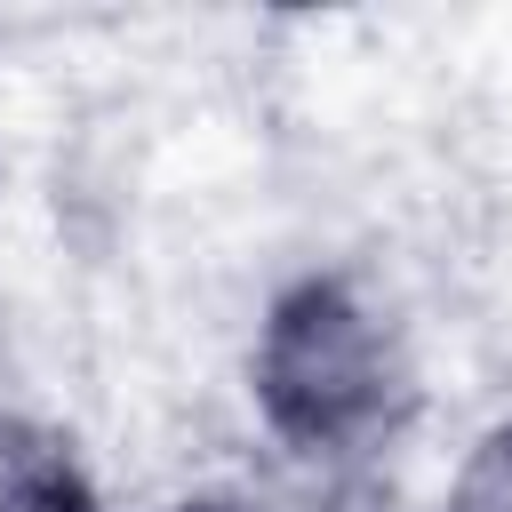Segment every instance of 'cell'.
<instances>
[{
    "label": "cell",
    "instance_id": "6da1fadb",
    "mask_svg": "<svg viewBox=\"0 0 512 512\" xmlns=\"http://www.w3.org/2000/svg\"><path fill=\"white\" fill-rule=\"evenodd\" d=\"M272 376H280V400H288V408H312V424H344V416L368 400L376 360H368V336L352 328V312L312 304V312H296V328L280 336Z\"/></svg>",
    "mask_w": 512,
    "mask_h": 512
},
{
    "label": "cell",
    "instance_id": "7a4b0ae2",
    "mask_svg": "<svg viewBox=\"0 0 512 512\" xmlns=\"http://www.w3.org/2000/svg\"><path fill=\"white\" fill-rule=\"evenodd\" d=\"M8 512H64V504H8Z\"/></svg>",
    "mask_w": 512,
    "mask_h": 512
}]
</instances>
